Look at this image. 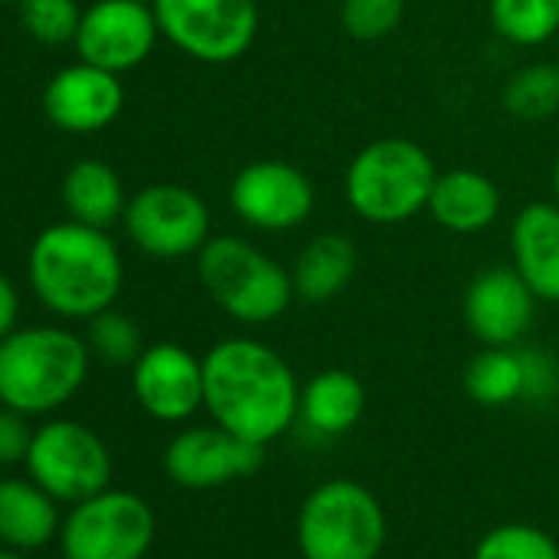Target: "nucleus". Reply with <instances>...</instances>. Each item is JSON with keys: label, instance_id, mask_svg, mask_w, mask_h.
Here are the masks:
<instances>
[{"label": "nucleus", "instance_id": "obj_1", "mask_svg": "<svg viewBox=\"0 0 559 559\" xmlns=\"http://www.w3.org/2000/svg\"><path fill=\"white\" fill-rule=\"evenodd\" d=\"M204 408L214 425L266 448L300 418V382L266 343L230 336L204 356Z\"/></svg>", "mask_w": 559, "mask_h": 559}, {"label": "nucleus", "instance_id": "obj_20", "mask_svg": "<svg viewBox=\"0 0 559 559\" xmlns=\"http://www.w3.org/2000/svg\"><path fill=\"white\" fill-rule=\"evenodd\" d=\"M356 266H359V253L346 234L323 230V234L310 237L290 266L297 300L313 304V307L336 300L353 284Z\"/></svg>", "mask_w": 559, "mask_h": 559}, {"label": "nucleus", "instance_id": "obj_28", "mask_svg": "<svg viewBox=\"0 0 559 559\" xmlns=\"http://www.w3.org/2000/svg\"><path fill=\"white\" fill-rule=\"evenodd\" d=\"M474 559H559V543L530 523H503L484 533Z\"/></svg>", "mask_w": 559, "mask_h": 559}, {"label": "nucleus", "instance_id": "obj_32", "mask_svg": "<svg viewBox=\"0 0 559 559\" xmlns=\"http://www.w3.org/2000/svg\"><path fill=\"white\" fill-rule=\"evenodd\" d=\"M552 194H556V204H559V158L552 165Z\"/></svg>", "mask_w": 559, "mask_h": 559}, {"label": "nucleus", "instance_id": "obj_18", "mask_svg": "<svg viewBox=\"0 0 559 559\" xmlns=\"http://www.w3.org/2000/svg\"><path fill=\"white\" fill-rule=\"evenodd\" d=\"M500 207H503V198H500L497 181L477 168L438 171L431 198H428V214L435 217L438 227L451 234L487 230L490 224H497Z\"/></svg>", "mask_w": 559, "mask_h": 559}, {"label": "nucleus", "instance_id": "obj_23", "mask_svg": "<svg viewBox=\"0 0 559 559\" xmlns=\"http://www.w3.org/2000/svg\"><path fill=\"white\" fill-rule=\"evenodd\" d=\"M464 392L484 408L526 399V356L516 346H484L464 369Z\"/></svg>", "mask_w": 559, "mask_h": 559}, {"label": "nucleus", "instance_id": "obj_33", "mask_svg": "<svg viewBox=\"0 0 559 559\" xmlns=\"http://www.w3.org/2000/svg\"><path fill=\"white\" fill-rule=\"evenodd\" d=\"M0 559H24V552H17V549H8V546H0Z\"/></svg>", "mask_w": 559, "mask_h": 559}, {"label": "nucleus", "instance_id": "obj_25", "mask_svg": "<svg viewBox=\"0 0 559 559\" xmlns=\"http://www.w3.org/2000/svg\"><path fill=\"white\" fill-rule=\"evenodd\" d=\"M503 109L520 122H543L559 112V63H526L503 83Z\"/></svg>", "mask_w": 559, "mask_h": 559}, {"label": "nucleus", "instance_id": "obj_8", "mask_svg": "<svg viewBox=\"0 0 559 559\" xmlns=\"http://www.w3.org/2000/svg\"><path fill=\"white\" fill-rule=\"evenodd\" d=\"M27 474L60 503L96 497L112 480V454L106 441L83 421L53 418L34 428Z\"/></svg>", "mask_w": 559, "mask_h": 559}, {"label": "nucleus", "instance_id": "obj_6", "mask_svg": "<svg viewBox=\"0 0 559 559\" xmlns=\"http://www.w3.org/2000/svg\"><path fill=\"white\" fill-rule=\"evenodd\" d=\"M385 533L389 526L379 497L349 477L313 487L297 516L304 559H379Z\"/></svg>", "mask_w": 559, "mask_h": 559}, {"label": "nucleus", "instance_id": "obj_36", "mask_svg": "<svg viewBox=\"0 0 559 559\" xmlns=\"http://www.w3.org/2000/svg\"><path fill=\"white\" fill-rule=\"evenodd\" d=\"M139 4H152V0H139Z\"/></svg>", "mask_w": 559, "mask_h": 559}, {"label": "nucleus", "instance_id": "obj_14", "mask_svg": "<svg viewBox=\"0 0 559 559\" xmlns=\"http://www.w3.org/2000/svg\"><path fill=\"white\" fill-rule=\"evenodd\" d=\"M132 392L155 421H188L204 408V359L178 343L145 346L132 366Z\"/></svg>", "mask_w": 559, "mask_h": 559}, {"label": "nucleus", "instance_id": "obj_17", "mask_svg": "<svg viewBox=\"0 0 559 559\" xmlns=\"http://www.w3.org/2000/svg\"><path fill=\"white\" fill-rule=\"evenodd\" d=\"M513 270L526 280L536 300L559 304V204L530 201L510 224Z\"/></svg>", "mask_w": 559, "mask_h": 559}, {"label": "nucleus", "instance_id": "obj_16", "mask_svg": "<svg viewBox=\"0 0 559 559\" xmlns=\"http://www.w3.org/2000/svg\"><path fill=\"white\" fill-rule=\"evenodd\" d=\"M126 106V86L119 73L93 67L86 60L63 67L44 90L47 119L73 135H93L109 129Z\"/></svg>", "mask_w": 559, "mask_h": 559}, {"label": "nucleus", "instance_id": "obj_29", "mask_svg": "<svg viewBox=\"0 0 559 559\" xmlns=\"http://www.w3.org/2000/svg\"><path fill=\"white\" fill-rule=\"evenodd\" d=\"M405 4L408 0H343L340 24L359 44H379L402 27Z\"/></svg>", "mask_w": 559, "mask_h": 559}, {"label": "nucleus", "instance_id": "obj_27", "mask_svg": "<svg viewBox=\"0 0 559 559\" xmlns=\"http://www.w3.org/2000/svg\"><path fill=\"white\" fill-rule=\"evenodd\" d=\"M17 11L27 37L44 47L73 44L80 34V21H83L80 0H17Z\"/></svg>", "mask_w": 559, "mask_h": 559}, {"label": "nucleus", "instance_id": "obj_10", "mask_svg": "<svg viewBox=\"0 0 559 559\" xmlns=\"http://www.w3.org/2000/svg\"><path fill=\"white\" fill-rule=\"evenodd\" d=\"M129 240L158 260L198 257L211 234V211L204 198L185 185L158 181L135 191L122 214Z\"/></svg>", "mask_w": 559, "mask_h": 559}, {"label": "nucleus", "instance_id": "obj_4", "mask_svg": "<svg viewBox=\"0 0 559 559\" xmlns=\"http://www.w3.org/2000/svg\"><path fill=\"white\" fill-rule=\"evenodd\" d=\"M435 178L438 168L425 145L405 135H385L353 155L343 191L359 221L392 227L428 211Z\"/></svg>", "mask_w": 559, "mask_h": 559}, {"label": "nucleus", "instance_id": "obj_30", "mask_svg": "<svg viewBox=\"0 0 559 559\" xmlns=\"http://www.w3.org/2000/svg\"><path fill=\"white\" fill-rule=\"evenodd\" d=\"M31 441H34V428H31L27 415L0 405V467L24 464Z\"/></svg>", "mask_w": 559, "mask_h": 559}, {"label": "nucleus", "instance_id": "obj_24", "mask_svg": "<svg viewBox=\"0 0 559 559\" xmlns=\"http://www.w3.org/2000/svg\"><path fill=\"white\" fill-rule=\"evenodd\" d=\"M487 17L493 34L520 50L559 37V0H487Z\"/></svg>", "mask_w": 559, "mask_h": 559}, {"label": "nucleus", "instance_id": "obj_11", "mask_svg": "<svg viewBox=\"0 0 559 559\" xmlns=\"http://www.w3.org/2000/svg\"><path fill=\"white\" fill-rule=\"evenodd\" d=\"M227 201L237 221L250 230L287 234L313 217L317 188L304 168L280 158H260L234 175Z\"/></svg>", "mask_w": 559, "mask_h": 559}, {"label": "nucleus", "instance_id": "obj_9", "mask_svg": "<svg viewBox=\"0 0 559 559\" xmlns=\"http://www.w3.org/2000/svg\"><path fill=\"white\" fill-rule=\"evenodd\" d=\"M155 539V513L132 490H99L73 503L60 526L63 559H145Z\"/></svg>", "mask_w": 559, "mask_h": 559}, {"label": "nucleus", "instance_id": "obj_5", "mask_svg": "<svg viewBox=\"0 0 559 559\" xmlns=\"http://www.w3.org/2000/svg\"><path fill=\"white\" fill-rule=\"evenodd\" d=\"M198 280L204 294L240 326H266L297 300L290 266L237 234H217L201 247Z\"/></svg>", "mask_w": 559, "mask_h": 559}, {"label": "nucleus", "instance_id": "obj_19", "mask_svg": "<svg viewBox=\"0 0 559 559\" xmlns=\"http://www.w3.org/2000/svg\"><path fill=\"white\" fill-rule=\"evenodd\" d=\"M57 503L34 477H0V546L44 549L63 526Z\"/></svg>", "mask_w": 559, "mask_h": 559}, {"label": "nucleus", "instance_id": "obj_13", "mask_svg": "<svg viewBox=\"0 0 559 559\" xmlns=\"http://www.w3.org/2000/svg\"><path fill=\"white\" fill-rule=\"evenodd\" d=\"M263 444L243 441L221 425H194L171 438L165 448V474L188 490H211L257 474Z\"/></svg>", "mask_w": 559, "mask_h": 559}, {"label": "nucleus", "instance_id": "obj_35", "mask_svg": "<svg viewBox=\"0 0 559 559\" xmlns=\"http://www.w3.org/2000/svg\"><path fill=\"white\" fill-rule=\"evenodd\" d=\"M0 4H17V0H0Z\"/></svg>", "mask_w": 559, "mask_h": 559}, {"label": "nucleus", "instance_id": "obj_12", "mask_svg": "<svg viewBox=\"0 0 559 559\" xmlns=\"http://www.w3.org/2000/svg\"><path fill=\"white\" fill-rule=\"evenodd\" d=\"M162 40L152 4L139 0H96L83 11L80 34L73 40L80 60L109 73H129L142 67Z\"/></svg>", "mask_w": 559, "mask_h": 559}, {"label": "nucleus", "instance_id": "obj_2", "mask_svg": "<svg viewBox=\"0 0 559 559\" xmlns=\"http://www.w3.org/2000/svg\"><path fill=\"white\" fill-rule=\"evenodd\" d=\"M34 297L63 320H93L122 294V253L106 227L60 221L44 227L27 253Z\"/></svg>", "mask_w": 559, "mask_h": 559}, {"label": "nucleus", "instance_id": "obj_7", "mask_svg": "<svg viewBox=\"0 0 559 559\" xmlns=\"http://www.w3.org/2000/svg\"><path fill=\"white\" fill-rule=\"evenodd\" d=\"M162 37L185 57L227 67L257 40V0H152Z\"/></svg>", "mask_w": 559, "mask_h": 559}, {"label": "nucleus", "instance_id": "obj_15", "mask_svg": "<svg viewBox=\"0 0 559 559\" xmlns=\"http://www.w3.org/2000/svg\"><path fill=\"white\" fill-rule=\"evenodd\" d=\"M536 297L513 266H487L464 290V326L484 346H516L536 313Z\"/></svg>", "mask_w": 559, "mask_h": 559}, {"label": "nucleus", "instance_id": "obj_22", "mask_svg": "<svg viewBox=\"0 0 559 559\" xmlns=\"http://www.w3.org/2000/svg\"><path fill=\"white\" fill-rule=\"evenodd\" d=\"M126 188L112 165L99 158L76 162L63 178V207L73 221L93 224V227H112L126 214Z\"/></svg>", "mask_w": 559, "mask_h": 559}, {"label": "nucleus", "instance_id": "obj_31", "mask_svg": "<svg viewBox=\"0 0 559 559\" xmlns=\"http://www.w3.org/2000/svg\"><path fill=\"white\" fill-rule=\"evenodd\" d=\"M21 320V294L11 284V276L0 273V340H8Z\"/></svg>", "mask_w": 559, "mask_h": 559}, {"label": "nucleus", "instance_id": "obj_3", "mask_svg": "<svg viewBox=\"0 0 559 559\" xmlns=\"http://www.w3.org/2000/svg\"><path fill=\"white\" fill-rule=\"evenodd\" d=\"M90 343L63 326H17L0 340V405L27 418L76 399L90 376Z\"/></svg>", "mask_w": 559, "mask_h": 559}, {"label": "nucleus", "instance_id": "obj_34", "mask_svg": "<svg viewBox=\"0 0 559 559\" xmlns=\"http://www.w3.org/2000/svg\"><path fill=\"white\" fill-rule=\"evenodd\" d=\"M556 63H559V37H556Z\"/></svg>", "mask_w": 559, "mask_h": 559}, {"label": "nucleus", "instance_id": "obj_26", "mask_svg": "<svg viewBox=\"0 0 559 559\" xmlns=\"http://www.w3.org/2000/svg\"><path fill=\"white\" fill-rule=\"evenodd\" d=\"M86 343H90V353L109 366H135V359L145 349L142 330L135 326V320L112 307L86 320Z\"/></svg>", "mask_w": 559, "mask_h": 559}, {"label": "nucleus", "instance_id": "obj_21", "mask_svg": "<svg viewBox=\"0 0 559 559\" xmlns=\"http://www.w3.org/2000/svg\"><path fill=\"white\" fill-rule=\"evenodd\" d=\"M366 412V385L346 369L317 372L300 389V418L323 438L346 435Z\"/></svg>", "mask_w": 559, "mask_h": 559}]
</instances>
